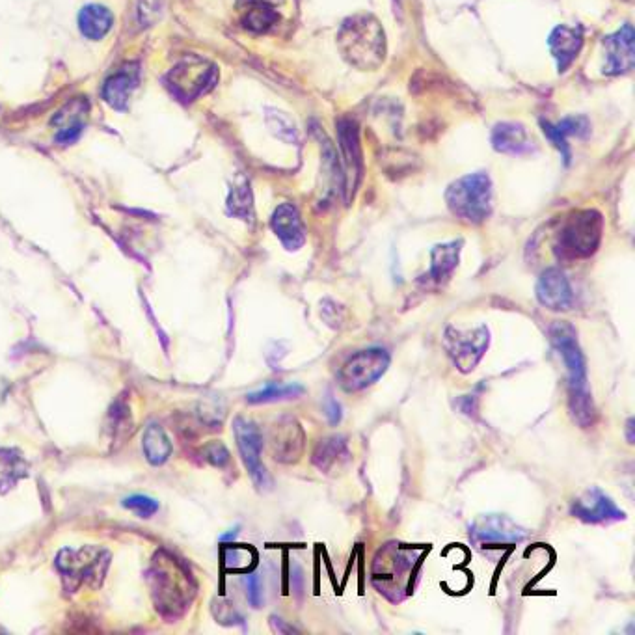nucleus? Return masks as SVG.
<instances>
[{"instance_id":"obj_24","label":"nucleus","mask_w":635,"mask_h":635,"mask_svg":"<svg viewBox=\"0 0 635 635\" xmlns=\"http://www.w3.org/2000/svg\"><path fill=\"white\" fill-rule=\"evenodd\" d=\"M542 131L554 142L561 153L565 155V163L570 161V151H568V136H585L589 133V123L585 118H565L561 123H550L541 120Z\"/></svg>"},{"instance_id":"obj_32","label":"nucleus","mask_w":635,"mask_h":635,"mask_svg":"<svg viewBox=\"0 0 635 635\" xmlns=\"http://www.w3.org/2000/svg\"><path fill=\"white\" fill-rule=\"evenodd\" d=\"M123 505H125L127 509H131V511H133L136 516H140V518H149V516H153V514L157 513V509H159V503L153 500V498L144 496V494L127 498V500L123 501Z\"/></svg>"},{"instance_id":"obj_1","label":"nucleus","mask_w":635,"mask_h":635,"mask_svg":"<svg viewBox=\"0 0 635 635\" xmlns=\"http://www.w3.org/2000/svg\"><path fill=\"white\" fill-rule=\"evenodd\" d=\"M550 341L555 351L561 356L567 367L568 375V410L572 419L587 429L595 425L596 408L593 397L587 386V362L581 351L576 328L567 321H555L548 330Z\"/></svg>"},{"instance_id":"obj_37","label":"nucleus","mask_w":635,"mask_h":635,"mask_svg":"<svg viewBox=\"0 0 635 635\" xmlns=\"http://www.w3.org/2000/svg\"><path fill=\"white\" fill-rule=\"evenodd\" d=\"M634 423V419H628V423H626V438H628V444H634L635 442Z\"/></svg>"},{"instance_id":"obj_28","label":"nucleus","mask_w":635,"mask_h":635,"mask_svg":"<svg viewBox=\"0 0 635 635\" xmlns=\"http://www.w3.org/2000/svg\"><path fill=\"white\" fill-rule=\"evenodd\" d=\"M304 386L300 384H269L259 392L250 393L246 397V401L250 405H261V403H276V401H285V399H297L300 395H304Z\"/></svg>"},{"instance_id":"obj_17","label":"nucleus","mask_w":635,"mask_h":635,"mask_svg":"<svg viewBox=\"0 0 635 635\" xmlns=\"http://www.w3.org/2000/svg\"><path fill=\"white\" fill-rule=\"evenodd\" d=\"M272 231L289 252H297L306 243V228L297 207L291 203L280 205L271 218Z\"/></svg>"},{"instance_id":"obj_25","label":"nucleus","mask_w":635,"mask_h":635,"mask_svg":"<svg viewBox=\"0 0 635 635\" xmlns=\"http://www.w3.org/2000/svg\"><path fill=\"white\" fill-rule=\"evenodd\" d=\"M112 23H114L112 12L99 4L86 6L79 14V27H81L82 34L90 40L105 38L112 28Z\"/></svg>"},{"instance_id":"obj_13","label":"nucleus","mask_w":635,"mask_h":635,"mask_svg":"<svg viewBox=\"0 0 635 635\" xmlns=\"http://www.w3.org/2000/svg\"><path fill=\"white\" fill-rule=\"evenodd\" d=\"M472 541L475 544H496V546H513L524 541L527 531L518 526L509 516L503 514H485L473 522Z\"/></svg>"},{"instance_id":"obj_10","label":"nucleus","mask_w":635,"mask_h":635,"mask_svg":"<svg viewBox=\"0 0 635 635\" xmlns=\"http://www.w3.org/2000/svg\"><path fill=\"white\" fill-rule=\"evenodd\" d=\"M447 354L460 373H472L477 364L483 360L490 345V332L487 326H479L475 330H457L449 326L444 338Z\"/></svg>"},{"instance_id":"obj_22","label":"nucleus","mask_w":635,"mask_h":635,"mask_svg":"<svg viewBox=\"0 0 635 635\" xmlns=\"http://www.w3.org/2000/svg\"><path fill=\"white\" fill-rule=\"evenodd\" d=\"M278 0H239V8L243 10V27L252 32L271 30L280 14L274 10Z\"/></svg>"},{"instance_id":"obj_29","label":"nucleus","mask_w":635,"mask_h":635,"mask_svg":"<svg viewBox=\"0 0 635 635\" xmlns=\"http://www.w3.org/2000/svg\"><path fill=\"white\" fill-rule=\"evenodd\" d=\"M25 462L15 453L8 449H0V490H8L14 487L15 483L25 475Z\"/></svg>"},{"instance_id":"obj_34","label":"nucleus","mask_w":635,"mask_h":635,"mask_svg":"<svg viewBox=\"0 0 635 635\" xmlns=\"http://www.w3.org/2000/svg\"><path fill=\"white\" fill-rule=\"evenodd\" d=\"M203 455H205V459L209 460L213 466H224V464H228V460H230V453H228V449L222 446L220 442H213V444H209V446L203 449Z\"/></svg>"},{"instance_id":"obj_21","label":"nucleus","mask_w":635,"mask_h":635,"mask_svg":"<svg viewBox=\"0 0 635 635\" xmlns=\"http://www.w3.org/2000/svg\"><path fill=\"white\" fill-rule=\"evenodd\" d=\"M138 86V66L127 64L125 68L114 73L103 88V99L109 103L112 109H125L129 97Z\"/></svg>"},{"instance_id":"obj_11","label":"nucleus","mask_w":635,"mask_h":635,"mask_svg":"<svg viewBox=\"0 0 635 635\" xmlns=\"http://www.w3.org/2000/svg\"><path fill=\"white\" fill-rule=\"evenodd\" d=\"M233 431L237 438V447L243 457L244 466L250 473L252 481L257 488L271 487V477L267 473V468L261 462V451H263V436L254 421L250 419L237 418L233 421Z\"/></svg>"},{"instance_id":"obj_23","label":"nucleus","mask_w":635,"mask_h":635,"mask_svg":"<svg viewBox=\"0 0 635 635\" xmlns=\"http://www.w3.org/2000/svg\"><path fill=\"white\" fill-rule=\"evenodd\" d=\"M462 241H451V243L436 244L431 250V271L429 278L434 284H444L449 280V276L457 269L462 250Z\"/></svg>"},{"instance_id":"obj_9","label":"nucleus","mask_w":635,"mask_h":635,"mask_svg":"<svg viewBox=\"0 0 635 635\" xmlns=\"http://www.w3.org/2000/svg\"><path fill=\"white\" fill-rule=\"evenodd\" d=\"M218 71L215 64L202 58H187L179 62L166 77L170 90L185 103L196 99L198 95L213 88L217 82Z\"/></svg>"},{"instance_id":"obj_27","label":"nucleus","mask_w":635,"mask_h":635,"mask_svg":"<svg viewBox=\"0 0 635 635\" xmlns=\"http://www.w3.org/2000/svg\"><path fill=\"white\" fill-rule=\"evenodd\" d=\"M144 451H146L149 462L155 466L164 464L168 460L170 453H172V444L164 433L163 427L149 425L144 433Z\"/></svg>"},{"instance_id":"obj_30","label":"nucleus","mask_w":635,"mask_h":635,"mask_svg":"<svg viewBox=\"0 0 635 635\" xmlns=\"http://www.w3.org/2000/svg\"><path fill=\"white\" fill-rule=\"evenodd\" d=\"M228 209L233 217L244 218V220L252 218V192H250V185L244 179L233 185L230 198H228Z\"/></svg>"},{"instance_id":"obj_6","label":"nucleus","mask_w":635,"mask_h":635,"mask_svg":"<svg viewBox=\"0 0 635 635\" xmlns=\"http://www.w3.org/2000/svg\"><path fill=\"white\" fill-rule=\"evenodd\" d=\"M110 565V554L103 548L84 546L81 550H62L56 557V567L64 576L69 591H77L82 585L97 589Z\"/></svg>"},{"instance_id":"obj_8","label":"nucleus","mask_w":635,"mask_h":635,"mask_svg":"<svg viewBox=\"0 0 635 635\" xmlns=\"http://www.w3.org/2000/svg\"><path fill=\"white\" fill-rule=\"evenodd\" d=\"M390 354L373 347L352 354L351 358L341 365L338 373L339 386L347 393L362 392L375 384L388 371Z\"/></svg>"},{"instance_id":"obj_12","label":"nucleus","mask_w":635,"mask_h":635,"mask_svg":"<svg viewBox=\"0 0 635 635\" xmlns=\"http://www.w3.org/2000/svg\"><path fill=\"white\" fill-rule=\"evenodd\" d=\"M338 135L341 155H343V187H345V198L349 202L356 189L360 187L362 174H364L358 125L354 123V120L345 118L338 123Z\"/></svg>"},{"instance_id":"obj_4","label":"nucleus","mask_w":635,"mask_h":635,"mask_svg":"<svg viewBox=\"0 0 635 635\" xmlns=\"http://www.w3.org/2000/svg\"><path fill=\"white\" fill-rule=\"evenodd\" d=\"M447 207L470 224L485 222L492 213V181L487 174H470L446 190Z\"/></svg>"},{"instance_id":"obj_7","label":"nucleus","mask_w":635,"mask_h":635,"mask_svg":"<svg viewBox=\"0 0 635 635\" xmlns=\"http://www.w3.org/2000/svg\"><path fill=\"white\" fill-rule=\"evenodd\" d=\"M375 563L382 565V570L373 568V583L380 593H384L390 600H403L410 593V576H414V567L419 563L414 559V550L393 546L380 552Z\"/></svg>"},{"instance_id":"obj_31","label":"nucleus","mask_w":635,"mask_h":635,"mask_svg":"<svg viewBox=\"0 0 635 635\" xmlns=\"http://www.w3.org/2000/svg\"><path fill=\"white\" fill-rule=\"evenodd\" d=\"M252 557H254V555H252V552H250L248 548L228 546V548L224 550V554H222V563H224L226 570L239 572V570H244V568L252 563V561H250Z\"/></svg>"},{"instance_id":"obj_36","label":"nucleus","mask_w":635,"mask_h":635,"mask_svg":"<svg viewBox=\"0 0 635 635\" xmlns=\"http://www.w3.org/2000/svg\"><path fill=\"white\" fill-rule=\"evenodd\" d=\"M272 628L278 632V634H291V632H295V628L293 626H287L284 624L282 619H278V617H271Z\"/></svg>"},{"instance_id":"obj_3","label":"nucleus","mask_w":635,"mask_h":635,"mask_svg":"<svg viewBox=\"0 0 635 635\" xmlns=\"http://www.w3.org/2000/svg\"><path fill=\"white\" fill-rule=\"evenodd\" d=\"M604 233V217L595 209L574 211L559 231L555 252L565 259H585L598 250Z\"/></svg>"},{"instance_id":"obj_20","label":"nucleus","mask_w":635,"mask_h":635,"mask_svg":"<svg viewBox=\"0 0 635 635\" xmlns=\"http://www.w3.org/2000/svg\"><path fill=\"white\" fill-rule=\"evenodd\" d=\"M548 45L557 60V69L563 73L570 68L574 58L580 55L581 47H583V32L581 28L574 27L554 28V32L548 38Z\"/></svg>"},{"instance_id":"obj_14","label":"nucleus","mask_w":635,"mask_h":635,"mask_svg":"<svg viewBox=\"0 0 635 635\" xmlns=\"http://www.w3.org/2000/svg\"><path fill=\"white\" fill-rule=\"evenodd\" d=\"M570 514L581 520L583 524H613L626 520V513L621 511L615 501L606 496L600 488H589L570 507Z\"/></svg>"},{"instance_id":"obj_2","label":"nucleus","mask_w":635,"mask_h":635,"mask_svg":"<svg viewBox=\"0 0 635 635\" xmlns=\"http://www.w3.org/2000/svg\"><path fill=\"white\" fill-rule=\"evenodd\" d=\"M338 47L352 68L375 71L386 60L384 28L373 15H351L339 28Z\"/></svg>"},{"instance_id":"obj_18","label":"nucleus","mask_w":635,"mask_h":635,"mask_svg":"<svg viewBox=\"0 0 635 635\" xmlns=\"http://www.w3.org/2000/svg\"><path fill=\"white\" fill-rule=\"evenodd\" d=\"M604 49L608 53V66L604 68L606 75L630 71L635 64L634 28L626 25L617 34L604 38Z\"/></svg>"},{"instance_id":"obj_5","label":"nucleus","mask_w":635,"mask_h":635,"mask_svg":"<svg viewBox=\"0 0 635 635\" xmlns=\"http://www.w3.org/2000/svg\"><path fill=\"white\" fill-rule=\"evenodd\" d=\"M151 581L155 604L164 617H174L183 613V608H187L189 604L192 587L176 559L166 554L157 555L153 563Z\"/></svg>"},{"instance_id":"obj_16","label":"nucleus","mask_w":635,"mask_h":635,"mask_svg":"<svg viewBox=\"0 0 635 635\" xmlns=\"http://www.w3.org/2000/svg\"><path fill=\"white\" fill-rule=\"evenodd\" d=\"M302 451H304V431L297 419L285 416L274 425V431H272L274 459L291 464L300 459Z\"/></svg>"},{"instance_id":"obj_35","label":"nucleus","mask_w":635,"mask_h":635,"mask_svg":"<svg viewBox=\"0 0 635 635\" xmlns=\"http://www.w3.org/2000/svg\"><path fill=\"white\" fill-rule=\"evenodd\" d=\"M325 410L328 421L332 425H338L339 421H341V406L332 395H328V399H326Z\"/></svg>"},{"instance_id":"obj_19","label":"nucleus","mask_w":635,"mask_h":635,"mask_svg":"<svg viewBox=\"0 0 635 635\" xmlns=\"http://www.w3.org/2000/svg\"><path fill=\"white\" fill-rule=\"evenodd\" d=\"M492 146L509 155H526L537 149V142L520 123H498L492 131Z\"/></svg>"},{"instance_id":"obj_33","label":"nucleus","mask_w":635,"mask_h":635,"mask_svg":"<svg viewBox=\"0 0 635 635\" xmlns=\"http://www.w3.org/2000/svg\"><path fill=\"white\" fill-rule=\"evenodd\" d=\"M244 587H246V596H248V602L252 604V608H261L263 606V583H261L259 574H246Z\"/></svg>"},{"instance_id":"obj_26","label":"nucleus","mask_w":635,"mask_h":635,"mask_svg":"<svg viewBox=\"0 0 635 635\" xmlns=\"http://www.w3.org/2000/svg\"><path fill=\"white\" fill-rule=\"evenodd\" d=\"M347 457V440L343 436H330L317 444L311 460L321 472H330L338 466L339 460H347Z\"/></svg>"},{"instance_id":"obj_15","label":"nucleus","mask_w":635,"mask_h":635,"mask_svg":"<svg viewBox=\"0 0 635 635\" xmlns=\"http://www.w3.org/2000/svg\"><path fill=\"white\" fill-rule=\"evenodd\" d=\"M537 298L544 308L552 311L572 310L576 297L574 289L568 282L567 274L561 269H546L542 272L537 287Z\"/></svg>"}]
</instances>
